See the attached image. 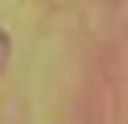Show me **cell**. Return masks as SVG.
<instances>
[{
  "instance_id": "cell-1",
  "label": "cell",
  "mask_w": 128,
  "mask_h": 124,
  "mask_svg": "<svg viewBox=\"0 0 128 124\" xmlns=\"http://www.w3.org/2000/svg\"><path fill=\"white\" fill-rule=\"evenodd\" d=\"M6 57H10V38H6V32L0 29V70L6 67Z\"/></svg>"
}]
</instances>
